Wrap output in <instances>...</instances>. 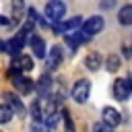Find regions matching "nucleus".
Listing matches in <instances>:
<instances>
[{
    "mask_svg": "<svg viewBox=\"0 0 132 132\" xmlns=\"http://www.w3.org/2000/svg\"><path fill=\"white\" fill-rule=\"evenodd\" d=\"M89 93H91V82L87 78H80V80L74 82V87H72V99L76 103H85L89 99Z\"/></svg>",
    "mask_w": 132,
    "mask_h": 132,
    "instance_id": "nucleus-1",
    "label": "nucleus"
},
{
    "mask_svg": "<svg viewBox=\"0 0 132 132\" xmlns=\"http://www.w3.org/2000/svg\"><path fill=\"white\" fill-rule=\"evenodd\" d=\"M66 12V4L62 0H50L45 6V16H50V21H60Z\"/></svg>",
    "mask_w": 132,
    "mask_h": 132,
    "instance_id": "nucleus-2",
    "label": "nucleus"
},
{
    "mask_svg": "<svg viewBox=\"0 0 132 132\" xmlns=\"http://www.w3.org/2000/svg\"><path fill=\"white\" fill-rule=\"evenodd\" d=\"M113 93L120 101H126L132 93V80L130 78H118L116 85H113Z\"/></svg>",
    "mask_w": 132,
    "mask_h": 132,
    "instance_id": "nucleus-3",
    "label": "nucleus"
},
{
    "mask_svg": "<svg viewBox=\"0 0 132 132\" xmlns=\"http://www.w3.org/2000/svg\"><path fill=\"white\" fill-rule=\"evenodd\" d=\"M103 19L101 16H91V19H87L85 23H82V31L85 33H89V35H95V33H99L101 29H103Z\"/></svg>",
    "mask_w": 132,
    "mask_h": 132,
    "instance_id": "nucleus-4",
    "label": "nucleus"
},
{
    "mask_svg": "<svg viewBox=\"0 0 132 132\" xmlns=\"http://www.w3.org/2000/svg\"><path fill=\"white\" fill-rule=\"evenodd\" d=\"M33 68V60L29 58V56H16L14 60H12V70H10V74H19V72H23V70H31Z\"/></svg>",
    "mask_w": 132,
    "mask_h": 132,
    "instance_id": "nucleus-5",
    "label": "nucleus"
},
{
    "mask_svg": "<svg viewBox=\"0 0 132 132\" xmlns=\"http://www.w3.org/2000/svg\"><path fill=\"white\" fill-rule=\"evenodd\" d=\"M12 85H14V89L19 91V93H31L33 91V80H29V78H25V76H21V74H16L14 78H12Z\"/></svg>",
    "mask_w": 132,
    "mask_h": 132,
    "instance_id": "nucleus-6",
    "label": "nucleus"
},
{
    "mask_svg": "<svg viewBox=\"0 0 132 132\" xmlns=\"http://www.w3.org/2000/svg\"><path fill=\"white\" fill-rule=\"evenodd\" d=\"M101 113H103V122H107V124H109V126H113V128L122 122L120 111H118V109H113V107H103V111H101Z\"/></svg>",
    "mask_w": 132,
    "mask_h": 132,
    "instance_id": "nucleus-7",
    "label": "nucleus"
},
{
    "mask_svg": "<svg viewBox=\"0 0 132 132\" xmlns=\"http://www.w3.org/2000/svg\"><path fill=\"white\" fill-rule=\"evenodd\" d=\"M29 45H31V50H33V54H35L37 58H43V56H45V41H43L39 35H33V37L29 39Z\"/></svg>",
    "mask_w": 132,
    "mask_h": 132,
    "instance_id": "nucleus-8",
    "label": "nucleus"
},
{
    "mask_svg": "<svg viewBox=\"0 0 132 132\" xmlns=\"http://www.w3.org/2000/svg\"><path fill=\"white\" fill-rule=\"evenodd\" d=\"M78 25H82V19L80 16H72V19H68V21H64L62 25H54V31H70V29H74V27H78Z\"/></svg>",
    "mask_w": 132,
    "mask_h": 132,
    "instance_id": "nucleus-9",
    "label": "nucleus"
},
{
    "mask_svg": "<svg viewBox=\"0 0 132 132\" xmlns=\"http://www.w3.org/2000/svg\"><path fill=\"white\" fill-rule=\"evenodd\" d=\"M60 60H62V50L56 45V47H52L50 50V58H47V66L54 70V68H58L60 66Z\"/></svg>",
    "mask_w": 132,
    "mask_h": 132,
    "instance_id": "nucleus-10",
    "label": "nucleus"
},
{
    "mask_svg": "<svg viewBox=\"0 0 132 132\" xmlns=\"http://www.w3.org/2000/svg\"><path fill=\"white\" fill-rule=\"evenodd\" d=\"M118 21H120L122 25H132V4H126V6L120 8Z\"/></svg>",
    "mask_w": 132,
    "mask_h": 132,
    "instance_id": "nucleus-11",
    "label": "nucleus"
},
{
    "mask_svg": "<svg viewBox=\"0 0 132 132\" xmlns=\"http://www.w3.org/2000/svg\"><path fill=\"white\" fill-rule=\"evenodd\" d=\"M89 39V33H85V31H78V33H68L66 35V41L72 45V47H76L78 43H82V41H87Z\"/></svg>",
    "mask_w": 132,
    "mask_h": 132,
    "instance_id": "nucleus-12",
    "label": "nucleus"
},
{
    "mask_svg": "<svg viewBox=\"0 0 132 132\" xmlns=\"http://www.w3.org/2000/svg\"><path fill=\"white\" fill-rule=\"evenodd\" d=\"M37 91H39V95H41V97H47V95H50V91H52V78H50L47 74H43V76L39 78Z\"/></svg>",
    "mask_w": 132,
    "mask_h": 132,
    "instance_id": "nucleus-13",
    "label": "nucleus"
},
{
    "mask_svg": "<svg viewBox=\"0 0 132 132\" xmlns=\"http://www.w3.org/2000/svg\"><path fill=\"white\" fill-rule=\"evenodd\" d=\"M101 56L99 54H89L87 56V60H85V66L89 68V70H99V66H101Z\"/></svg>",
    "mask_w": 132,
    "mask_h": 132,
    "instance_id": "nucleus-14",
    "label": "nucleus"
},
{
    "mask_svg": "<svg viewBox=\"0 0 132 132\" xmlns=\"http://www.w3.org/2000/svg\"><path fill=\"white\" fill-rule=\"evenodd\" d=\"M12 116H14V109L10 107V105H0V124H6V122H10L12 120Z\"/></svg>",
    "mask_w": 132,
    "mask_h": 132,
    "instance_id": "nucleus-15",
    "label": "nucleus"
},
{
    "mask_svg": "<svg viewBox=\"0 0 132 132\" xmlns=\"http://www.w3.org/2000/svg\"><path fill=\"white\" fill-rule=\"evenodd\" d=\"M4 97L8 99V105H10L14 111H19V113L23 111V103H21V99H16V95H12V93H6Z\"/></svg>",
    "mask_w": 132,
    "mask_h": 132,
    "instance_id": "nucleus-16",
    "label": "nucleus"
},
{
    "mask_svg": "<svg viewBox=\"0 0 132 132\" xmlns=\"http://www.w3.org/2000/svg\"><path fill=\"white\" fill-rule=\"evenodd\" d=\"M47 130H50V126H47L45 122L41 124L39 120H33V124H31V132H47Z\"/></svg>",
    "mask_w": 132,
    "mask_h": 132,
    "instance_id": "nucleus-17",
    "label": "nucleus"
},
{
    "mask_svg": "<svg viewBox=\"0 0 132 132\" xmlns=\"http://www.w3.org/2000/svg\"><path fill=\"white\" fill-rule=\"evenodd\" d=\"M93 132H113V126H109L107 122H97L93 126Z\"/></svg>",
    "mask_w": 132,
    "mask_h": 132,
    "instance_id": "nucleus-18",
    "label": "nucleus"
},
{
    "mask_svg": "<svg viewBox=\"0 0 132 132\" xmlns=\"http://www.w3.org/2000/svg\"><path fill=\"white\" fill-rule=\"evenodd\" d=\"M118 68H120V58H118V56H109V58H107V70L113 72V70H118Z\"/></svg>",
    "mask_w": 132,
    "mask_h": 132,
    "instance_id": "nucleus-19",
    "label": "nucleus"
},
{
    "mask_svg": "<svg viewBox=\"0 0 132 132\" xmlns=\"http://www.w3.org/2000/svg\"><path fill=\"white\" fill-rule=\"evenodd\" d=\"M31 116H33V120H41V109H39V101H33V103H31Z\"/></svg>",
    "mask_w": 132,
    "mask_h": 132,
    "instance_id": "nucleus-20",
    "label": "nucleus"
},
{
    "mask_svg": "<svg viewBox=\"0 0 132 132\" xmlns=\"http://www.w3.org/2000/svg\"><path fill=\"white\" fill-rule=\"evenodd\" d=\"M12 10H14V16L19 21L21 19V12H23V0H12Z\"/></svg>",
    "mask_w": 132,
    "mask_h": 132,
    "instance_id": "nucleus-21",
    "label": "nucleus"
}]
</instances>
